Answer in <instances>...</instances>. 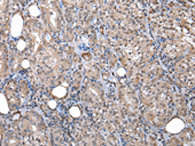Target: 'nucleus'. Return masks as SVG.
<instances>
[{"mask_svg":"<svg viewBox=\"0 0 195 146\" xmlns=\"http://www.w3.org/2000/svg\"><path fill=\"white\" fill-rule=\"evenodd\" d=\"M52 93L56 97L62 98L66 95L67 90L65 87L59 86L54 89L52 91Z\"/></svg>","mask_w":195,"mask_h":146,"instance_id":"f257e3e1","label":"nucleus"},{"mask_svg":"<svg viewBox=\"0 0 195 146\" xmlns=\"http://www.w3.org/2000/svg\"><path fill=\"white\" fill-rule=\"evenodd\" d=\"M49 105L50 107L51 108H54L56 106V103L54 100H51L49 102Z\"/></svg>","mask_w":195,"mask_h":146,"instance_id":"7ed1b4c3","label":"nucleus"},{"mask_svg":"<svg viewBox=\"0 0 195 146\" xmlns=\"http://www.w3.org/2000/svg\"><path fill=\"white\" fill-rule=\"evenodd\" d=\"M69 112L73 118H78L81 115L80 111L78 106H73L70 109Z\"/></svg>","mask_w":195,"mask_h":146,"instance_id":"f03ea898","label":"nucleus"}]
</instances>
